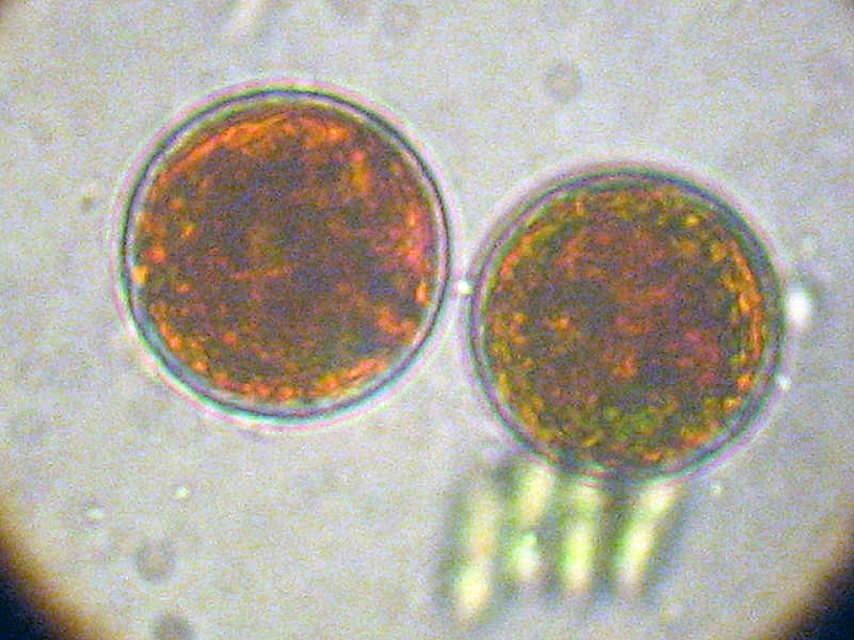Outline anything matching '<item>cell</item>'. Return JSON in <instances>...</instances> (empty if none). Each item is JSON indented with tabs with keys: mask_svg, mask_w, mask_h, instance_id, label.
<instances>
[{
	"mask_svg": "<svg viewBox=\"0 0 854 640\" xmlns=\"http://www.w3.org/2000/svg\"><path fill=\"white\" fill-rule=\"evenodd\" d=\"M553 479L545 468H536L528 476L520 499V515L525 522H533L542 514L552 491Z\"/></svg>",
	"mask_w": 854,
	"mask_h": 640,
	"instance_id": "277c9868",
	"label": "cell"
},
{
	"mask_svg": "<svg viewBox=\"0 0 854 640\" xmlns=\"http://www.w3.org/2000/svg\"><path fill=\"white\" fill-rule=\"evenodd\" d=\"M652 519L649 515L642 514L626 536L621 559V578L625 583L636 582L644 567L653 543Z\"/></svg>",
	"mask_w": 854,
	"mask_h": 640,
	"instance_id": "7a4b0ae2",
	"label": "cell"
},
{
	"mask_svg": "<svg viewBox=\"0 0 854 640\" xmlns=\"http://www.w3.org/2000/svg\"><path fill=\"white\" fill-rule=\"evenodd\" d=\"M185 175L182 171H171L169 168H166L147 188L146 194L143 196V203L149 207H142L138 211L133 247L155 246L159 218H161L162 214H170V212L165 210V203L170 199L182 200V202L191 204V206L197 207L199 210L205 211L207 214L213 215L215 218L221 219L223 222L237 227L238 230L246 232V234L254 236V238L261 240V242L274 247V244L267 242L262 236L255 234L250 228L243 226L238 220L231 218L226 212L219 210L214 204L207 202V200L191 191L190 188H187L182 182V178Z\"/></svg>",
	"mask_w": 854,
	"mask_h": 640,
	"instance_id": "6da1fadb",
	"label": "cell"
},
{
	"mask_svg": "<svg viewBox=\"0 0 854 640\" xmlns=\"http://www.w3.org/2000/svg\"><path fill=\"white\" fill-rule=\"evenodd\" d=\"M673 490L666 484L653 487L646 494L644 503H642V514L649 515L650 518H656L662 511L668 507L670 499H672Z\"/></svg>",
	"mask_w": 854,
	"mask_h": 640,
	"instance_id": "5b68a950",
	"label": "cell"
},
{
	"mask_svg": "<svg viewBox=\"0 0 854 640\" xmlns=\"http://www.w3.org/2000/svg\"><path fill=\"white\" fill-rule=\"evenodd\" d=\"M517 570L524 578H529L537 570L538 556L532 539H525L516 552Z\"/></svg>",
	"mask_w": 854,
	"mask_h": 640,
	"instance_id": "8992f818",
	"label": "cell"
},
{
	"mask_svg": "<svg viewBox=\"0 0 854 640\" xmlns=\"http://www.w3.org/2000/svg\"><path fill=\"white\" fill-rule=\"evenodd\" d=\"M486 586V576L484 572L478 571L473 572L470 575L469 584H468V600L470 604H476L481 602V599L484 598Z\"/></svg>",
	"mask_w": 854,
	"mask_h": 640,
	"instance_id": "52a82bcc",
	"label": "cell"
},
{
	"mask_svg": "<svg viewBox=\"0 0 854 640\" xmlns=\"http://www.w3.org/2000/svg\"><path fill=\"white\" fill-rule=\"evenodd\" d=\"M593 538L588 524L578 523L570 531L566 546L565 572L573 588H581L588 582L592 566Z\"/></svg>",
	"mask_w": 854,
	"mask_h": 640,
	"instance_id": "3957f363",
	"label": "cell"
}]
</instances>
